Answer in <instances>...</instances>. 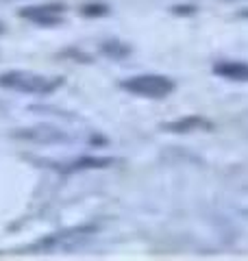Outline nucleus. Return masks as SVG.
<instances>
[{
    "label": "nucleus",
    "mask_w": 248,
    "mask_h": 261,
    "mask_svg": "<svg viewBox=\"0 0 248 261\" xmlns=\"http://www.w3.org/2000/svg\"><path fill=\"white\" fill-rule=\"evenodd\" d=\"M63 76H46L31 70H7L0 72V87L9 92L29 94V96H51L63 87Z\"/></svg>",
    "instance_id": "1"
},
{
    "label": "nucleus",
    "mask_w": 248,
    "mask_h": 261,
    "mask_svg": "<svg viewBox=\"0 0 248 261\" xmlns=\"http://www.w3.org/2000/svg\"><path fill=\"white\" fill-rule=\"evenodd\" d=\"M177 83L170 76L165 74H135L129 79L120 81V89L124 92L139 96V98H153V100H161V98H168L175 92Z\"/></svg>",
    "instance_id": "2"
},
{
    "label": "nucleus",
    "mask_w": 248,
    "mask_h": 261,
    "mask_svg": "<svg viewBox=\"0 0 248 261\" xmlns=\"http://www.w3.org/2000/svg\"><path fill=\"white\" fill-rule=\"evenodd\" d=\"M96 233H98V224H81V226L63 228V231L51 233L48 238L33 244V250H59V248L70 250V248H77L81 244H85Z\"/></svg>",
    "instance_id": "3"
},
{
    "label": "nucleus",
    "mask_w": 248,
    "mask_h": 261,
    "mask_svg": "<svg viewBox=\"0 0 248 261\" xmlns=\"http://www.w3.org/2000/svg\"><path fill=\"white\" fill-rule=\"evenodd\" d=\"M63 13H65V3L33 5V7H24V9L18 11L20 18L37 24V27H48V29L63 24Z\"/></svg>",
    "instance_id": "4"
},
{
    "label": "nucleus",
    "mask_w": 248,
    "mask_h": 261,
    "mask_svg": "<svg viewBox=\"0 0 248 261\" xmlns=\"http://www.w3.org/2000/svg\"><path fill=\"white\" fill-rule=\"evenodd\" d=\"M15 140H24V142H35V144H61V142H70V137L63 133L61 128L51 126V124H39V126H31V128H18L13 133Z\"/></svg>",
    "instance_id": "5"
},
{
    "label": "nucleus",
    "mask_w": 248,
    "mask_h": 261,
    "mask_svg": "<svg viewBox=\"0 0 248 261\" xmlns=\"http://www.w3.org/2000/svg\"><path fill=\"white\" fill-rule=\"evenodd\" d=\"M115 163L113 157H98V154H81L70 161L59 163V172L63 174H74V172H85V170H103L111 168Z\"/></svg>",
    "instance_id": "6"
},
{
    "label": "nucleus",
    "mask_w": 248,
    "mask_h": 261,
    "mask_svg": "<svg viewBox=\"0 0 248 261\" xmlns=\"http://www.w3.org/2000/svg\"><path fill=\"white\" fill-rule=\"evenodd\" d=\"M159 128L161 130H168V133L183 135V133H196V130H211L213 128V122L203 118V116H185V118H177V120L163 122Z\"/></svg>",
    "instance_id": "7"
},
{
    "label": "nucleus",
    "mask_w": 248,
    "mask_h": 261,
    "mask_svg": "<svg viewBox=\"0 0 248 261\" xmlns=\"http://www.w3.org/2000/svg\"><path fill=\"white\" fill-rule=\"evenodd\" d=\"M211 72L220 79L227 81H235V83H248V61H216L213 63Z\"/></svg>",
    "instance_id": "8"
},
{
    "label": "nucleus",
    "mask_w": 248,
    "mask_h": 261,
    "mask_svg": "<svg viewBox=\"0 0 248 261\" xmlns=\"http://www.w3.org/2000/svg\"><path fill=\"white\" fill-rule=\"evenodd\" d=\"M103 53L111 59H124V57L131 55V48L122 42H105L103 44Z\"/></svg>",
    "instance_id": "9"
},
{
    "label": "nucleus",
    "mask_w": 248,
    "mask_h": 261,
    "mask_svg": "<svg viewBox=\"0 0 248 261\" xmlns=\"http://www.w3.org/2000/svg\"><path fill=\"white\" fill-rule=\"evenodd\" d=\"M109 13L111 9L105 3H87L81 7V15H85V18H103V15H109Z\"/></svg>",
    "instance_id": "10"
},
{
    "label": "nucleus",
    "mask_w": 248,
    "mask_h": 261,
    "mask_svg": "<svg viewBox=\"0 0 248 261\" xmlns=\"http://www.w3.org/2000/svg\"><path fill=\"white\" fill-rule=\"evenodd\" d=\"M237 18H244V20H248V9H242L237 13Z\"/></svg>",
    "instance_id": "11"
},
{
    "label": "nucleus",
    "mask_w": 248,
    "mask_h": 261,
    "mask_svg": "<svg viewBox=\"0 0 248 261\" xmlns=\"http://www.w3.org/2000/svg\"><path fill=\"white\" fill-rule=\"evenodd\" d=\"M5 31H7V29H5V24H3V22H0V35H3V33H5Z\"/></svg>",
    "instance_id": "12"
}]
</instances>
